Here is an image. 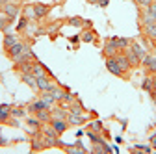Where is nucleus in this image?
I'll use <instances>...</instances> for the list:
<instances>
[{
	"instance_id": "1",
	"label": "nucleus",
	"mask_w": 156,
	"mask_h": 154,
	"mask_svg": "<svg viewBox=\"0 0 156 154\" xmlns=\"http://www.w3.org/2000/svg\"><path fill=\"white\" fill-rule=\"evenodd\" d=\"M58 138H60V134H58V132L50 126V123H48V126H45V128H43V139H45V145H47V147L60 145Z\"/></svg>"
},
{
	"instance_id": "2",
	"label": "nucleus",
	"mask_w": 156,
	"mask_h": 154,
	"mask_svg": "<svg viewBox=\"0 0 156 154\" xmlns=\"http://www.w3.org/2000/svg\"><path fill=\"white\" fill-rule=\"evenodd\" d=\"M106 69L113 74V76H119V78H126L125 76V72L121 71V67L117 65V61H115V56L113 58H106Z\"/></svg>"
},
{
	"instance_id": "3",
	"label": "nucleus",
	"mask_w": 156,
	"mask_h": 154,
	"mask_svg": "<svg viewBox=\"0 0 156 154\" xmlns=\"http://www.w3.org/2000/svg\"><path fill=\"white\" fill-rule=\"evenodd\" d=\"M50 126H52V128H54V130L62 136V134H65V132H67V128H69L71 124L67 123V119H56V117H52V119H50Z\"/></svg>"
},
{
	"instance_id": "4",
	"label": "nucleus",
	"mask_w": 156,
	"mask_h": 154,
	"mask_svg": "<svg viewBox=\"0 0 156 154\" xmlns=\"http://www.w3.org/2000/svg\"><path fill=\"white\" fill-rule=\"evenodd\" d=\"M54 84L56 82H52V76H41V78H37V91H50Z\"/></svg>"
},
{
	"instance_id": "5",
	"label": "nucleus",
	"mask_w": 156,
	"mask_h": 154,
	"mask_svg": "<svg viewBox=\"0 0 156 154\" xmlns=\"http://www.w3.org/2000/svg\"><path fill=\"white\" fill-rule=\"evenodd\" d=\"M141 65L145 67V71L149 74H156V56H145L143 60H141Z\"/></svg>"
},
{
	"instance_id": "6",
	"label": "nucleus",
	"mask_w": 156,
	"mask_h": 154,
	"mask_svg": "<svg viewBox=\"0 0 156 154\" xmlns=\"http://www.w3.org/2000/svg\"><path fill=\"white\" fill-rule=\"evenodd\" d=\"M32 6H34V13H35V19H45V17L50 13V6H47V4L35 2V4H32Z\"/></svg>"
},
{
	"instance_id": "7",
	"label": "nucleus",
	"mask_w": 156,
	"mask_h": 154,
	"mask_svg": "<svg viewBox=\"0 0 156 154\" xmlns=\"http://www.w3.org/2000/svg\"><path fill=\"white\" fill-rule=\"evenodd\" d=\"M2 11H4V15L9 19V21H13V19L19 15V6L13 4V2H8L6 6H2Z\"/></svg>"
},
{
	"instance_id": "8",
	"label": "nucleus",
	"mask_w": 156,
	"mask_h": 154,
	"mask_svg": "<svg viewBox=\"0 0 156 154\" xmlns=\"http://www.w3.org/2000/svg\"><path fill=\"white\" fill-rule=\"evenodd\" d=\"M24 45H26V43H23V41H17V43H15L11 48H8V50H6V54L11 58V60H17V58L21 56V52H23Z\"/></svg>"
},
{
	"instance_id": "9",
	"label": "nucleus",
	"mask_w": 156,
	"mask_h": 154,
	"mask_svg": "<svg viewBox=\"0 0 156 154\" xmlns=\"http://www.w3.org/2000/svg\"><path fill=\"white\" fill-rule=\"evenodd\" d=\"M115 61H117V65L121 67L123 72H128V71L132 69V65H130V61H128V58H126L125 54H117V56H115Z\"/></svg>"
},
{
	"instance_id": "10",
	"label": "nucleus",
	"mask_w": 156,
	"mask_h": 154,
	"mask_svg": "<svg viewBox=\"0 0 156 154\" xmlns=\"http://www.w3.org/2000/svg\"><path fill=\"white\" fill-rule=\"evenodd\" d=\"M102 52H104V56H106V58H113V56H117V54H119V48H117V45H115V43L110 39V41L104 45Z\"/></svg>"
},
{
	"instance_id": "11",
	"label": "nucleus",
	"mask_w": 156,
	"mask_h": 154,
	"mask_svg": "<svg viewBox=\"0 0 156 154\" xmlns=\"http://www.w3.org/2000/svg\"><path fill=\"white\" fill-rule=\"evenodd\" d=\"M87 121V117L82 113V115H73V113H67V123L69 124H74V126H80Z\"/></svg>"
},
{
	"instance_id": "12",
	"label": "nucleus",
	"mask_w": 156,
	"mask_h": 154,
	"mask_svg": "<svg viewBox=\"0 0 156 154\" xmlns=\"http://www.w3.org/2000/svg\"><path fill=\"white\" fill-rule=\"evenodd\" d=\"M125 50H126V54H125V56L128 58V61H130L132 69H134V67H140V65H141V60L138 58V54H136V52H134L130 47H128V48H125Z\"/></svg>"
},
{
	"instance_id": "13",
	"label": "nucleus",
	"mask_w": 156,
	"mask_h": 154,
	"mask_svg": "<svg viewBox=\"0 0 156 154\" xmlns=\"http://www.w3.org/2000/svg\"><path fill=\"white\" fill-rule=\"evenodd\" d=\"M41 110H50V106H48L43 99H39V100H35V102H32V104L28 106V111H32V113L41 111Z\"/></svg>"
},
{
	"instance_id": "14",
	"label": "nucleus",
	"mask_w": 156,
	"mask_h": 154,
	"mask_svg": "<svg viewBox=\"0 0 156 154\" xmlns=\"http://www.w3.org/2000/svg\"><path fill=\"white\" fill-rule=\"evenodd\" d=\"M21 80L24 84H28L32 89H37V78H35L32 72H21Z\"/></svg>"
},
{
	"instance_id": "15",
	"label": "nucleus",
	"mask_w": 156,
	"mask_h": 154,
	"mask_svg": "<svg viewBox=\"0 0 156 154\" xmlns=\"http://www.w3.org/2000/svg\"><path fill=\"white\" fill-rule=\"evenodd\" d=\"M143 33L149 37L151 41H156V23H151V24H145L143 26Z\"/></svg>"
},
{
	"instance_id": "16",
	"label": "nucleus",
	"mask_w": 156,
	"mask_h": 154,
	"mask_svg": "<svg viewBox=\"0 0 156 154\" xmlns=\"http://www.w3.org/2000/svg\"><path fill=\"white\" fill-rule=\"evenodd\" d=\"M32 65H34L32 60H24V61L15 63V69H17V71H21V72H32Z\"/></svg>"
},
{
	"instance_id": "17",
	"label": "nucleus",
	"mask_w": 156,
	"mask_h": 154,
	"mask_svg": "<svg viewBox=\"0 0 156 154\" xmlns=\"http://www.w3.org/2000/svg\"><path fill=\"white\" fill-rule=\"evenodd\" d=\"M140 23L145 26V24H151V23H156V19L147 11V9H141V13H140Z\"/></svg>"
},
{
	"instance_id": "18",
	"label": "nucleus",
	"mask_w": 156,
	"mask_h": 154,
	"mask_svg": "<svg viewBox=\"0 0 156 154\" xmlns=\"http://www.w3.org/2000/svg\"><path fill=\"white\" fill-rule=\"evenodd\" d=\"M35 117L41 121V123H50L52 119V111L50 110H41V111H35Z\"/></svg>"
},
{
	"instance_id": "19",
	"label": "nucleus",
	"mask_w": 156,
	"mask_h": 154,
	"mask_svg": "<svg viewBox=\"0 0 156 154\" xmlns=\"http://www.w3.org/2000/svg\"><path fill=\"white\" fill-rule=\"evenodd\" d=\"M112 41L117 45V48H128L130 47V39H126V37H112Z\"/></svg>"
},
{
	"instance_id": "20",
	"label": "nucleus",
	"mask_w": 156,
	"mask_h": 154,
	"mask_svg": "<svg viewBox=\"0 0 156 154\" xmlns=\"http://www.w3.org/2000/svg\"><path fill=\"white\" fill-rule=\"evenodd\" d=\"M15 43H17V37H15L13 33H4V48H6V50L11 48Z\"/></svg>"
},
{
	"instance_id": "21",
	"label": "nucleus",
	"mask_w": 156,
	"mask_h": 154,
	"mask_svg": "<svg viewBox=\"0 0 156 154\" xmlns=\"http://www.w3.org/2000/svg\"><path fill=\"white\" fill-rule=\"evenodd\" d=\"M141 89L147 91L149 95L152 93V89H154V87H152V76H145V78H143V82H141Z\"/></svg>"
},
{
	"instance_id": "22",
	"label": "nucleus",
	"mask_w": 156,
	"mask_h": 154,
	"mask_svg": "<svg viewBox=\"0 0 156 154\" xmlns=\"http://www.w3.org/2000/svg\"><path fill=\"white\" fill-rule=\"evenodd\" d=\"M80 39H82L84 43H93V41H95V32H93V30H84L82 35H80Z\"/></svg>"
},
{
	"instance_id": "23",
	"label": "nucleus",
	"mask_w": 156,
	"mask_h": 154,
	"mask_svg": "<svg viewBox=\"0 0 156 154\" xmlns=\"http://www.w3.org/2000/svg\"><path fill=\"white\" fill-rule=\"evenodd\" d=\"M26 123H28V126H32V128H34V132H35V130H41V124H43L37 117H28V119H26Z\"/></svg>"
},
{
	"instance_id": "24",
	"label": "nucleus",
	"mask_w": 156,
	"mask_h": 154,
	"mask_svg": "<svg viewBox=\"0 0 156 154\" xmlns=\"http://www.w3.org/2000/svg\"><path fill=\"white\" fill-rule=\"evenodd\" d=\"M130 48H132L136 54H138V58H140V60H143V58L147 56V52H145V50H143V48H141L138 43H130Z\"/></svg>"
},
{
	"instance_id": "25",
	"label": "nucleus",
	"mask_w": 156,
	"mask_h": 154,
	"mask_svg": "<svg viewBox=\"0 0 156 154\" xmlns=\"http://www.w3.org/2000/svg\"><path fill=\"white\" fill-rule=\"evenodd\" d=\"M8 119H11V110L0 108V123H8Z\"/></svg>"
},
{
	"instance_id": "26",
	"label": "nucleus",
	"mask_w": 156,
	"mask_h": 154,
	"mask_svg": "<svg viewBox=\"0 0 156 154\" xmlns=\"http://www.w3.org/2000/svg\"><path fill=\"white\" fill-rule=\"evenodd\" d=\"M11 21L6 17V15H0V30H4V33H8V24H9Z\"/></svg>"
},
{
	"instance_id": "27",
	"label": "nucleus",
	"mask_w": 156,
	"mask_h": 154,
	"mask_svg": "<svg viewBox=\"0 0 156 154\" xmlns=\"http://www.w3.org/2000/svg\"><path fill=\"white\" fill-rule=\"evenodd\" d=\"M11 115H13V117L15 119H21V117H24V110L23 108H11Z\"/></svg>"
},
{
	"instance_id": "28",
	"label": "nucleus",
	"mask_w": 156,
	"mask_h": 154,
	"mask_svg": "<svg viewBox=\"0 0 156 154\" xmlns=\"http://www.w3.org/2000/svg\"><path fill=\"white\" fill-rule=\"evenodd\" d=\"M26 26H28V19L26 17H21V21H19V24H17V30L19 32H24Z\"/></svg>"
},
{
	"instance_id": "29",
	"label": "nucleus",
	"mask_w": 156,
	"mask_h": 154,
	"mask_svg": "<svg viewBox=\"0 0 156 154\" xmlns=\"http://www.w3.org/2000/svg\"><path fill=\"white\" fill-rule=\"evenodd\" d=\"M24 13H26L24 17L28 19V21H30V19H35V13H34V6H28V8L24 9Z\"/></svg>"
},
{
	"instance_id": "30",
	"label": "nucleus",
	"mask_w": 156,
	"mask_h": 154,
	"mask_svg": "<svg viewBox=\"0 0 156 154\" xmlns=\"http://www.w3.org/2000/svg\"><path fill=\"white\" fill-rule=\"evenodd\" d=\"M69 24H73V26H82L84 21H82L80 17H73V19H69Z\"/></svg>"
},
{
	"instance_id": "31",
	"label": "nucleus",
	"mask_w": 156,
	"mask_h": 154,
	"mask_svg": "<svg viewBox=\"0 0 156 154\" xmlns=\"http://www.w3.org/2000/svg\"><path fill=\"white\" fill-rule=\"evenodd\" d=\"M134 2L138 4L141 9H145V8H149V6H151V2H152V0H134Z\"/></svg>"
},
{
	"instance_id": "32",
	"label": "nucleus",
	"mask_w": 156,
	"mask_h": 154,
	"mask_svg": "<svg viewBox=\"0 0 156 154\" xmlns=\"http://www.w3.org/2000/svg\"><path fill=\"white\" fill-rule=\"evenodd\" d=\"M145 9H147V11H149V13H151L154 19H156V0H152V2H151V6H149V8H145Z\"/></svg>"
},
{
	"instance_id": "33",
	"label": "nucleus",
	"mask_w": 156,
	"mask_h": 154,
	"mask_svg": "<svg viewBox=\"0 0 156 154\" xmlns=\"http://www.w3.org/2000/svg\"><path fill=\"white\" fill-rule=\"evenodd\" d=\"M136 149H138L140 152H151V150H152V149H151L149 145H138V147H136Z\"/></svg>"
},
{
	"instance_id": "34",
	"label": "nucleus",
	"mask_w": 156,
	"mask_h": 154,
	"mask_svg": "<svg viewBox=\"0 0 156 154\" xmlns=\"http://www.w3.org/2000/svg\"><path fill=\"white\" fill-rule=\"evenodd\" d=\"M91 128H95V130H101V128H102V123H101V121H95V123L91 124Z\"/></svg>"
},
{
	"instance_id": "35",
	"label": "nucleus",
	"mask_w": 156,
	"mask_h": 154,
	"mask_svg": "<svg viewBox=\"0 0 156 154\" xmlns=\"http://www.w3.org/2000/svg\"><path fill=\"white\" fill-rule=\"evenodd\" d=\"M99 6H102V8H106L108 4H110V0H99V2H97Z\"/></svg>"
},
{
	"instance_id": "36",
	"label": "nucleus",
	"mask_w": 156,
	"mask_h": 154,
	"mask_svg": "<svg viewBox=\"0 0 156 154\" xmlns=\"http://www.w3.org/2000/svg\"><path fill=\"white\" fill-rule=\"evenodd\" d=\"M151 145L156 147V134H152V136H151Z\"/></svg>"
},
{
	"instance_id": "37",
	"label": "nucleus",
	"mask_w": 156,
	"mask_h": 154,
	"mask_svg": "<svg viewBox=\"0 0 156 154\" xmlns=\"http://www.w3.org/2000/svg\"><path fill=\"white\" fill-rule=\"evenodd\" d=\"M151 97H152V100H154V104H156V87L152 89V93H151Z\"/></svg>"
},
{
	"instance_id": "38",
	"label": "nucleus",
	"mask_w": 156,
	"mask_h": 154,
	"mask_svg": "<svg viewBox=\"0 0 156 154\" xmlns=\"http://www.w3.org/2000/svg\"><path fill=\"white\" fill-rule=\"evenodd\" d=\"M78 41H80V37H78V35H74V37H71V43H78Z\"/></svg>"
},
{
	"instance_id": "39",
	"label": "nucleus",
	"mask_w": 156,
	"mask_h": 154,
	"mask_svg": "<svg viewBox=\"0 0 156 154\" xmlns=\"http://www.w3.org/2000/svg\"><path fill=\"white\" fill-rule=\"evenodd\" d=\"M8 2H9V0H0V8H2V6H6Z\"/></svg>"
},
{
	"instance_id": "40",
	"label": "nucleus",
	"mask_w": 156,
	"mask_h": 154,
	"mask_svg": "<svg viewBox=\"0 0 156 154\" xmlns=\"http://www.w3.org/2000/svg\"><path fill=\"white\" fill-rule=\"evenodd\" d=\"M86 2H89V4H97L99 0H86Z\"/></svg>"
},
{
	"instance_id": "41",
	"label": "nucleus",
	"mask_w": 156,
	"mask_h": 154,
	"mask_svg": "<svg viewBox=\"0 0 156 154\" xmlns=\"http://www.w3.org/2000/svg\"><path fill=\"white\" fill-rule=\"evenodd\" d=\"M154 43H156V41H154Z\"/></svg>"
}]
</instances>
